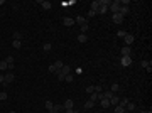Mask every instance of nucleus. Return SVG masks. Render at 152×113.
<instances>
[{"mask_svg": "<svg viewBox=\"0 0 152 113\" xmlns=\"http://www.w3.org/2000/svg\"><path fill=\"white\" fill-rule=\"evenodd\" d=\"M110 10H112V14H118L120 12V2H110Z\"/></svg>", "mask_w": 152, "mask_h": 113, "instance_id": "f257e3e1", "label": "nucleus"}, {"mask_svg": "<svg viewBox=\"0 0 152 113\" xmlns=\"http://www.w3.org/2000/svg\"><path fill=\"white\" fill-rule=\"evenodd\" d=\"M120 63H122V66H124V68L130 66V64H132V57H130V56H122Z\"/></svg>", "mask_w": 152, "mask_h": 113, "instance_id": "f03ea898", "label": "nucleus"}, {"mask_svg": "<svg viewBox=\"0 0 152 113\" xmlns=\"http://www.w3.org/2000/svg\"><path fill=\"white\" fill-rule=\"evenodd\" d=\"M112 20H113L115 24H122V22H124V15H122V14H113V15H112Z\"/></svg>", "mask_w": 152, "mask_h": 113, "instance_id": "7ed1b4c3", "label": "nucleus"}, {"mask_svg": "<svg viewBox=\"0 0 152 113\" xmlns=\"http://www.w3.org/2000/svg\"><path fill=\"white\" fill-rule=\"evenodd\" d=\"M120 103V96H118V94L115 93L113 96H112V98H110V106H117V105Z\"/></svg>", "mask_w": 152, "mask_h": 113, "instance_id": "20e7f679", "label": "nucleus"}, {"mask_svg": "<svg viewBox=\"0 0 152 113\" xmlns=\"http://www.w3.org/2000/svg\"><path fill=\"white\" fill-rule=\"evenodd\" d=\"M63 66H64V63H63V61H56V63H54V64H52V68H54V73H59V71H61V69H63Z\"/></svg>", "mask_w": 152, "mask_h": 113, "instance_id": "39448f33", "label": "nucleus"}, {"mask_svg": "<svg viewBox=\"0 0 152 113\" xmlns=\"http://www.w3.org/2000/svg\"><path fill=\"white\" fill-rule=\"evenodd\" d=\"M69 73H71V68H69V64H64V66H63V69H61V71H59V73H57V74H63V76H68V74H69Z\"/></svg>", "mask_w": 152, "mask_h": 113, "instance_id": "423d86ee", "label": "nucleus"}, {"mask_svg": "<svg viewBox=\"0 0 152 113\" xmlns=\"http://www.w3.org/2000/svg\"><path fill=\"white\" fill-rule=\"evenodd\" d=\"M63 106H64V110H73V108H75V101H73V100H66Z\"/></svg>", "mask_w": 152, "mask_h": 113, "instance_id": "0eeeda50", "label": "nucleus"}, {"mask_svg": "<svg viewBox=\"0 0 152 113\" xmlns=\"http://www.w3.org/2000/svg\"><path fill=\"white\" fill-rule=\"evenodd\" d=\"M63 24H64L66 27H71V25H75V19H71V17H64V19H63Z\"/></svg>", "mask_w": 152, "mask_h": 113, "instance_id": "6e6552de", "label": "nucleus"}, {"mask_svg": "<svg viewBox=\"0 0 152 113\" xmlns=\"http://www.w3.org/2000/svg\"><path fill=\"white\" fill-rule=\"evenodd\" d=\"M15 79V76H14V73H5V85H9V83H12Z\"/></svg>", "mask_w": 152, "mask_h": 113, "instance_id": "1a4fd4ad", "label": "nucleus"}, {"mask_svg": "<svg viewBox=\"0 0 152 113\" xmlns=\"http://www.w3.org/2000/svg\"><path fill=\"white\" fill-rule=\"evenodd\" d=\"M125 44H127V46H130V44H133V41H135V37H133L132 34H127V36H125Z\"/></svg>", "mask_w": 152, "mask_h": 113, "instance_id": "9d476101", "label": "nucleus"}, {"mask_svg": "<svg viewBox=\"0 0 152 113\" xmlns=\"http://www.w3.org/2000/svg\"><path fill=\"white\" fill-rule=\"evenodd\" d=\"M39 3H41V7H42L44 10H49L51 7H52V3H51V2H48V0H42V2H39Z\"/></svg>", "mask_w": 152, "mask_h": 113, "instance_id": "9b49d317", "label": "nucleus"}, {"mask_svg": "<svg viewBox=\"0 0 152 113\" xmlns=\"http://www.w3.org/2000/svg\"><path fill=\"white\" fill-rule=\"evenodd\" d=\"M130 52H132V47L130 46H124L122 47V56H130Z\"/></svg>", "mask_w": 152, "mask_h": 113, "instance_id": "f8f14e48", "label": "nucleus"}, {"mask_svg": "<svg viewBox=\"0 0 152 113\" xmlns=\"http://www.w3.org/2000/svg\"><path fill=\"white\" fill-rule=\"evenodd\" d=\"M88 22V19H85V17H81V15H78L75 19V24H79V25H83V24H86Z\"/></svg>", "mask_w": 152, "mask_h": 113, "instance_id": "ddd939ff", "label": "nucleus"}, {"mask_svg": "<svg viewBox=\"0 0 152 113\" xmlns=\"http://www.w3.org/2000/svg\"><path fill=\"white\" fill-rule=\"evenodd\" d=\"M61 110H64V106H63V105H54V106H52V110H51L49 113H59Z\"/></svg>", "mask_w": 152, "mask_h": 113, "instance_id": "4468645a", "label": "nucleus"}, {"mask_svg": "<svg viewBox=\"0 0 152 113\" xmlns=\"http://www.w3.org/2000/svg\"><path fill=\"white\" fill-rule=\"evenodd\" d=\"M98 7H100V2H98V0H95V2L91 3V12H93L95 15H96V12H98Z\"/></svg>", "mask_w": 152, "mask_h": 113, "instance_id": "2eb2a0df", "label": "nucleus"}, {"mask_svg": "<svg viewBox=\"0 0 152 113\" xmlns=\"http://www.w3.org/2000/svg\"><path fill=\"white\" fill-rule=\"evenodd\" d=\"M78 42H81V44L88 42V36H86V34H79V36H78Z\"/></svg>", "mask_w": 152, "mask_h": 113, "instance_id": "dca6fc26", "label": "nucleus"}, {"mask_svg": "<svg viewBox=\"0 0 152 113\" xmlns=\"http://www.w3.org/2000/svg\"><path fill=\"white\" fill-rule=\"evenodd\" d=\"M128 12H130V7H124V5H120V12H118V14H122V15L125 17Z\"/></svg>", "mask_w": 152, "mask_h": 113, "instance_id": "f3484780", "label": "nucleus"}, {"mask_svg": "<svg viewBox=\"0 0 152 113\" xmlns=\"http://www.w3.org/2000/svg\"><path fill=\"white\" fill-rule=\"evenodd\" d=\"M95 106V101H91V100H88V101H85V110H91Z\"/></svg>", "mask_w": 152, "mask_h": 113, "instance_id": "a211bd4d", "label": "nucleus"}, {"mask_svg": "<svg viewBox=\"0 0 152 113\" xmlns=\"http://www.w3.org/2000/svg\"><path fill=\"white\" fill-rule=\"evenodd\" d=\"M113 94H115V93H112L110 90H106V91H103V100H110Z\"/></svg>", "mask_w": 152, "mask_h": 113, "instance_id": "6ab92c4d", "label": "nucleus"}, {"mask_svg": "<svg viewBox=\"0 0 152 113\" xmlns=\"http://www.w3.org/2000/svg\"><path fill=\"white\" fill-rule=\"evenodd\" d=\"M125 110H127V113H128V112H135V105L128 101V103H127V106H125Z\"/></svg>", "mask_w": 152, "mask_h": 113, "instance_id": "aec40b11", "label": "nucleus"}, {"mask_svg": "<svg viewBox=\"0 0 152 113\" xmlns=\"http://www.w3.org/2000/svg\"><path fill=\"white\" fill-rule=\"evenodd\" d=\"M44 106H46V110H48V112H51L54 105H52V101H51V100H46V103H44Z\"/></svg>", "mask_w": 152, "mask_h": 113, "instance_id": "412c9836", "label": "nucleus"}, {"mask_svg": "<svg viewBox=\"0 0 152 113\" xmlns=\"http://www.w3.org/2000/svg\"><path fill=\"white\" fill-rule=\"evenodd\" d=\"M7 69H9V64L5 63V59L0 61V71H7Z\"/></svg>", "mask_w": 152, "mask_h": 113, "instance_id": "4be33fe9", "label": "nucleus"}, {"mask_svg": "<svg viewBox=\"0 0 152 113\" xmlns=\"http://www.w3.org/2000/svg\"><path fill=\"white\" fill-rule=\"evenodd\" d=\"M115 113H127V110H125L124 106H120V105H117V106H115Z\"/></svg>", "mask_w": 152, "mask_h": 113, "instance_id": "5701e85b", "label": "nucleus"}, {"mask_svg": "<svg viewBox=\"0 0 152 113\" xmlns=\"http://www.w3.org/2000/svg\"><path fill=\"white\" fill-rule=\"evenodd\" d=\"M118 90H120V85H118V83H113L110 91H112V93H118Z\"/></svg>", "mask_w": 152, "mask_h": 113, "instance_id": "b1692460", "label": "nucleus"}, {"mask_svg": "<svg viewBox=\"0 0 152 113\" xmlns=\"http://www.w3.org/2000/svg\"><path fill=\"white\" fill-rule=\"evenodd\" d=\"M128 101H130L128 98H120V103H118V105H120V106H124V108H125V106H127V103H128Z\"/></svg>", "mask_w": 152, "mask_h": 113, "instance_id": "393cba45", "label": "nucleus"}, {"mask_svg": "<svg viewBox=\"0 0 152 113\" xmlns=\"http://www.w3.org/2000/svg\"><path fill=\"white\" fill-rule=\"evenodd\" d=\"M81 27V34H85V32H88V29H90V25H88V22L86 24H83V25H79Z\"/></svg>", "mask_w": 152, "mask_h": 113, "instance_id": "a878e982", "label": "nucleus"}, {"mask_svg": "<svg viewBox=\"0 0 152 113\" xmlns=\"http://www.w3.org/2000/svg\"><path fill=\"white\" fill-rule=\"evenodd\" d=\"M88 100H91V101H96V100H98V93H95V91H93V93L90 94V98H88Z\"/></svg>", "mask_w": 152, "mask_h": 113, "instance_id": "bb28decb", "label": "nucleus"}, {"mask_svg": "<svg viewBox=\"0 0 152 113\" xmlns=\"http://www.w3.org/2000/svg\"><path fill=\"white\" fill-rule=\"evenodd\" d=\"M22 39V32H14V41H20Z\"/></svg>", "mask_w": 152, "mask_h": 113, "instance_id": "cd10ccee", "label": "nucleus"}, {"mask_svg": "<svg viewBox=\"0 0 152 113\" xmlns=\"http://www.w3.org/2000/svg\"><path fill=\"white\" fill-rule=\"evenodd\" d=\"M140 66L142 68H149V66H152V63L151 61H140Z\"/></svg>", "mask_w": 152, "mask_h": 113, "instance_id": "c85d7f7f", "label": "nucleus"}, {"mask_svg": "<svg viewBox=\"0 0 152 113\" xmlns=\"http://www.w3.org/2000/svg\"><path fill=\"white\" fill-rule=\"evenodd\" d=\"M64 81H68V83H73V81H75V76H73V74H68L66 78H64Z\"/></svg>", "mask_w": 152, "mask_h": 113, "instance_id": "c756f323", "label": "nucleus"}, {"mask_svg": "<svg viewBox=\"0 0 152 113\" xmlns=\"http://www.w3.org/2000/svg\"><path fill=\"white\" fill-rule=\"evenodd\" d=\"M12 46L15 47V49H20V47H22V44H20V41H14V42H12Z\"/></svg>", "mask_w": 152, "mask_h": 113, "instance_id": "7c9ffc66", "label": "nucleus"}, {"mask_svg": "<svg viewBox=\"0 0 152 113\" xmlns=\"http://www.w3.org/2000/svg\"><path fill=\"white\" fill-rule=\"evenodd\" d=\"M101 106H103V108H108V106H110V100H101Z\"/></svg>", "mask_w": 152, "mask_h": 113, "instance_id": "2f4dec72", "label": "nucleus"}, {"mask_svg": "<svg viewBox=\"0 0 152 113\" xmlns=\"http://www.w3.org/2000/svg\"><path fill=\"white\" fill-rule=\"evenodd\" d=\"M7 98H9V94L5 93V91H2V93H0V101H3V100H7Z\"/></svg>", "mask_w": 152, "mask_h": 113, "instance_id": "473e14b6", "label": "nucleus"}, {"mask_svg": "<svg viewBox=\"0 0 152 113\" xmlns=\"http://www.w3.org/2000/svg\"><path fill=\"white\" fill-rule=\"evenodd\" d=\"M51 44H49V42H46V44H44V46H42V49H44V51H46V52H49V51H51Z\"/></svg>", "mask_w": 152, "mask_h": 113, "instance_id": "72a5a7b5", "label": "nucleus"}, {"mask_svg": "<svg viewBox=\"0 0 152 113\" xmlns=\"http://www.w3.org/2000/svg\"><path fill=\"white\" fill-rule=\"evenodd\" d=\"M5 63H7V64H14V57H12V56L5 57Z\"/></svg>", "mask_w": 152, "mask_h": 113, "instance_id": "f704fd0d", "label": "nucleus"}, {"mask_svg": "<svg viewBox=\"0 0 152 113\" xmlns=\"http://www.w3.org/2000/svg\"><path fill=\"white\" fill-rule=\"evenodd\" d=\"M117 36H118V37H125V36H127V32H125V30H118V32H117Z\"/></svg>", "mask_w": 152, "mask_h": 113, "instance_id": "c9c22d12", "label": "nucleus"}, {"mask_svg": "<svg viewBox=\"0 0 152 113\" xmlns=\"http://www.w3.org/2000/svg\"><path fill=\"white\" fill-rule=\"evenodd\" d=\"M0 83H2L3 86H7L5 85V74H2V73H0Z\"/></svg>", "mask_w": 152, "mask_h": 113, "instance_id": "e433bc0d", "label": "nucleus"}, {"mask_svg": "<svg viewBox=\"0 0 152 113\" xmlns=\"http://www.w3.org/2000/svg\"><path fill=\"white\" fill-rule=\"evenodd\" d=\"M93 91H95V88H93V86H86V93H93Z\"/></svg>", "mask_w": 152, "mask_h": 113, "instance_id": "4c0bfd02", "label": "nucleus"}, {"mask_svg": "<svg viewBox=\"0 0 152 113\" xmlns=\"http://www.w3.org/2000/svg\"><path fill=\"white\" fill-rule=\"evenodd\" d=\"M93 88H95V93H101V86H100V85L93 86Z\"/></svg>", "mask_w": 152, "mask_h": 113, "instance_id": "58836bf2", "label": "nucleus"}, {"mask_svg": "<svg viewBox=\"0 0 152 113\" xmlns=\"http://www.w3.org/2000/svg\"><path fill=\"white\" fill-rule=\"evenodd\" d=\"M64 78H66V76H63V74H57V79H59V81H64Z\"/></svg>", "mask_w": 152, "mask_h": 113, "instance_id": "ea45409f", "label": "nucleus"}, {"mask_svg": "<svg viewBox=\"0 0 152 113\" xmlns=\"http://www.w3.org/2000/svg\"><path fill=\"white\" fill-rule=\"evenodd\" d=\"M75 110V108H73ZM73 110H64V113H73Z\"/></svg>", "mask_w": 152, "mask_h": 113, "instance_id": "a19ab883", "label": "nucleus"}, {"mask_svg": "<svg viewBox=\"0 0 152 113\" xmlns=\"http://www.w3.org/2000/svg\"><path fill=\"white\" fill-rule=\"evenodd\" d=\"M140 113H152V112H147V110H142V112Z\"/></svg>", "mask_w": 152, "mask_h": 113, "instance_id": "79ce46f5", "label": "nucleus"}, {"mask_svg": "<svg viewBox=\"0 0 152 113\" xmlns=\"http://www.w3.org/2000/svg\"><path fill=\"white\" fill-rule=\"evenodd\" d=\"M73 113H81V112H79V110H73Z\"/></svg>", "mask_w": 152, "mask_h": 113, "instance_id": "37998d69", "label": "nucleus"}, {"mask_svg": "<svg viewBox=\"0 0 152 113\" xmlns=\"http://www.w3.org/2000/svg\"><path fill=\"white\" fill-rule=\"evenodd\" d=\"M3 3H5V2H3V0H0V5H3Z\"/></svg>", "mask_w": 152, "mask_h": 113, "instance_id": "c03bdc74", "label": "nucleus"}, {"mask_svg": "<svg viewBox=\"0 0 152 113\" xmlns=\"http://www.w3.org/2000/svg\"><path fill=\"white\" fill-rule=\"evenodd\" d=\"M10 113H15V112H10Z\"/></svg>", "mask_w": 152, "mask_h": 113, "instance_id": "a18cd8bd", "label": "nucleus"}]
</instances>
